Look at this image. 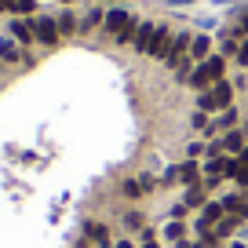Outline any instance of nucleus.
Returning <instances> with one entry per match:
<instances>
[{"instance_id":"nucleus-1","label":"nucleus","mask_w":248,"mask_h":248,"mask_svg":"<svg viewBox=\"0 0 248 248\" xmlns=\"http://www.w3.org/2000/svg\"><path fill=\"white\" fill-rule=\"evenodd\" d=\"M135 26H139V18H135L132 11H124V8H113V11H106V18H102V30H106L109 37H121V33L135 30Z\"/></svg>"},{"instance_id":"nucleus-2","label":"nucleus","mask_w":248,"mask_h":248,"mask_svg":"<svg viewBox=\"0 0 248 248\" xmlns=\"http://www.w3.org/2000/svg\"><path fill=\"white\" fill-rule=\"evenodd\" d=\"M30 26H33V37H37V44H44V47H55L59 44V22L55 18H47V15H33L30 18Z\"/></svg>"},{"instance_id":"nucleus-3","label":"nucleus","mask_w":248,"mask_h":248,"mask_svg":"<svg viewBox=\"0 0 248 248\" xmlns=\"http://www.w3.org/2000/svg\"><path fill=\"white\" fill-rule=\"evenodd\" d=\"M223 216H226L223 201H208V204L201 208V219L194 223V230H197V233H208V230H212V226H216V223H219Z\"/></svg>"},{"instance_id":"nucleus-4","label":"nucleus","mask_w":248,"mask_h":248,"mask_svg":"<svg viewBox=\"0 0 248 248\" xmlns=\"http://www.w3.org/2000/svg\"><path fill=\"white\" fill-rule=\"evenodd\" d=\"M8 37H11V40H18L22 47L37 44V37H33V26H30V18H18V15H11V22H8Z\"/></svg>"},{"instance_id":"nucleus-5","label":"nucleus","mask_w":248,"mask_h":248,"mask_svg":"<svg viewBox=\"0 0 248 248\" xmlns=\"http://www.w3.org/2000/svg\"><path fill=\"white\" fill-rule=\"evenodd\" d=\"M154 37H157V22H139V30H135V40H132V51L150 55V47H154Z\"/></svg>"},{"instance_id":"nucleus-6","label":"nucleus","mask_w":248,"mask_h":248,"mask_svg":"<svg viewBox=\"0 0 248 248\" xmlns=\"http://www.w3.org/2000/svg\"><path fill=\"white\" fill-rule=\"evenodd\" d=\"M171 40H175V33H171L168 26H157V37H154V47H150V59L164 62V59H168V51H171Z\"/></svg>"},{"instance_id":"nucleus-7","label":"nucleus","mask_w":248,"mask_h":248,"mask_svg":"<svg viewBox=\"0 0 248 248\" xmlns=\"http://www.w3.org/2000/svg\"><path fill=\"white\" fill-rule=\"evenodd\" d=\"M208 95H212V102H216V109L223 113V109H230V102H233V84L223 77V80H216V84L208 88Z\"/></svg>"},{"instance_id":"nucleus-8","label":"nucleus","mask_w":248,"mask_h":248,"mask_svg":"<svg viewBox=\"0 0 248 248\" xmlns=\"http://www.w3.org/2000/svg\"><path fill=\"white\" fill-rule=\"evenodd\" d=\"M0 59H4V62H22V59H26L22 44H18V40H11L8 33L0 37Z\"/></svg>"},{"instance_id":"nucleus-9","label":"nucleus","mask_w":248,"mask_h":248,"mask_svg":"<svg viewBox=\"0 0 248 248\" xmlns=\"http://www.w3.org/2000/svg\"><path fill=\"white\" fill-rule=\"evenodd\" d=\"M55 22H59V33H62V37H73V33H80V22H77V15H73L70 8L62 11V15L55 18Z\"/></svg>"},{"instance_id":"nucleus-10","label":"nucleus","mask_w":248,"mask_h":248,"mask_svg":"<svg viewBox=\"0 0 248 248\" xmlns=\"http://www.w3.org/2000/svg\"><path fill=\"white\" fill-rule=\"evenodd\" d=\"M201 66L208 70V77H212V80H223V77H226V59H223V55H208Z\"/></svg>"},{"instance_id":"nucleus-11","label":"nucleus","mask_w":248,"mask_h":248,"mask_svg":"<svg viewBox=\"0 0 248 248\" xmlns=\"http://www.w3.org/2000/svg\"><path fill=\"white\" fill-rule=\"evenodd\" d=\"M212 84H216V80L208 77V70H204V66H194V73H190V88L201 95V92H208Z\"/></svg>"},{"instance_id":"nucleus-12","label":"nucleus","mask_w":248,"mask_h":248,"mask_svg":"<svg viewBox=\"0 0 248 248\" xmlns=\"http://www.w3.org/2000/svg\"><path fill=\"white\" fill-rule=\"evenodd\" d=\"M212 55V37H194V44H190V59H197V62H204Z\"/></svg>"},{"instance_id":"nucleus-13","label":"nucleus","mask_w":248,"mask_h":248,"mask_svg":"<svg viewBox=\"0 0 248 248\" xmlns=\"http://www.w3.org/2000/svg\"><path fill=\"white\" fill-rule=\"evenodd\" d=\"M233 124H237V109H223V113H219V121L216 124H208V135H216L219 132V128H233Z\"/></svg>"},{"instance_id":"nucleus-14","label":"nucleus","mask_w":248,"mask_h":248,"mask_svg":"<svg viewBox=\"0 0 248 248\" xmlns=\"http://www.w3.org/2000/svg\"><path fill=\"white\" fill-rule=\"evenodd\" d=\"M245 139H248L245 132H226V135H223V150H230V154H241V150H245Z\"/></svg>"},{"instance_id":"nucleus-15","label":"nucleus","mask_w":248,"mask_h":248,"mask_svg":"<svg viewBox=\"0 0 248 248\" xmlns=\"http://www.w3.org/2000/svg\"><path fill=\"white\" fill-rule=\"evenodd\" d=\"M102 18H106V11H102V8H92V11L84 15V18H80V33H92L95 26L102 22Z\"/></svg>"},{"instance_id":"nucleus-16","label":"nucleus","mask_w":248,"mask_h":248,"mask_svg":"<svg viewBox=\"0 0 248 248\" xmlns=\"http://www.w3.org/2000/svg\"><path fill=\"white\" fill-rule=\"evenodd\" d=\"M11 15H18V18H22V15H37V0H11Z\"/></svg>"},{"instance_id":"nucleus-17","label":"nucleus","mask_w":248,"mask_h":248,"mask_svg":"<svg viewBox=\"0 0 248 248\" xmlns=\"http://www.w3.org/2000/svg\"><path fill=\"white\" fill-rule=\"evenodd\" d=\"M183 204H186V208H201V204H208V201H204V186H190Z\"/></svg>"},{"instance_id":"nucleus-18","label":"nucleus","mask_w":248,"mask_h":248,"mask_svg":"<svg viewBox=\"0 0 248 248\" xmlns=\"http://www.w3.org/2000/svg\"><path fill=\"white\" fill-rule=\"evenodd\" d=\"M179 179H183L186 186H197V161H186L183 168H179Z\"/></svg>"},{"instance_id":"nucleus-19","label":"nucleus","mask_w":248,"mask_h":248,"mask_svg":"<svg viewBox=\"0 0 248 248\" xmlns=\"http://www.w3.org/2000/svg\"><path fill=\"white\" fill-rule=\"evenodd\" d=\"M84 230H88V237H92V241H99V245H109V233H106V226H102V223H88Z\"/></svg>"},{"instance_id":"nucleus-20","label":"nucleus","mask_w":248,"mask_h":248,"mask_svg":"<svg viewBox=\"0 0 248 248\" xmlns=\"http://www.w3.org/2000/svg\"><path fill=\"white\" fill-rule=\"evenodd\" d=\"M121 190H124V197H142V186L135 183V179H124Z\"/></svg>"},{"instance_id":"nucleus-21","label":"nucleus","mask_w":248,"mask_h":248,"mask_svg":"<svg viewBox=\"0 0 248 248\" xmlns=\"http://www.w3.org/2000/svg\"><path fill=\"white\" fill-rule=\"evenodd\" d=\"M233 30H237V37H248V11L237 15V26H233Z\"/></svg>"},{"instance_id":"nucleus-22","label":"nucleus","mask_w":248,"mask_h":248,"mask_svg":"<svg viewBox=\"0 0 248 248\" xmlns=\"http://www.w3.org/2000/svg\"><path fill=\"white\" fill-rule=\"evenodd\" d=\"M164 233H168L171 241H183V223H168V230H164Z\"/></svg>"},{"instance_id":"nucleus-23","label":"nucleus","mask_w":248,"mask_h":248,"mask_svg":"<svg viewBox=\"0 0 248 248\" xmlns=\"http://www.w3.org/2000/svg\"><path fill=\"white\" fill-rule=\"evenodd\" d=\"M237 62H241V66H248V37L241 40V47H237Z\"/></svg>"},{"instance_id":"nucleus-24","label":"nucleus","mask_w":248,"mask_h":248,"mask_svg":"<svg viewBox=\"0 0 248 248\" xmlns=\"http://www.w3.org/2000/svg\"><path fill=\"white\" fill-rule=\"evenodd\" d=\"M124 226H128V230H135V226H142V216H139V212H132V216L124 219Z\"/></svg>"},{"instance_id":"nucleus-25","label":"nucleus","mask_w":248,"mask_h":248,"mask_svg":"<svg viewBox=\"0 0 248 248\" xmlns=\"http://www.w3.org/2000/svg\"><path fill=\"white\" fill-rule=\"evenodd\" d=\"M0 11H11V4H8V0H0Z\"/></svg>"},{"instance_id":"nucleus-26","label":"nucleus","mask_w":248,"mask_h":248,"mask_svg":"<svg viewBox=\"0 0 248 248\" xmlns=\"http://www.w3.org/2000/svg\"><path fill=\"white\" fill-rule=\"evenodd\" d=\"M142 248H157V245H154V241H146V245H142Z\"/></svg>"},{"instance_id":"nucleus-27","label":"nucleus","mask_w":248,"mask_h":248,"mask_svg":"<svg viewBox=\"0 0 248 248\" xmlns=\"http://www.w3.org/2000/svg\"><path fill=\"white\" fill-rule=\"evenodd\" d=\"M59 4H66V8H70V4H73V0H59Z\"/></svg>"},{"instance_id":"nucleus-28","label":"nucleus","mask_w":248,"mask_h":248,"mask_svg":"<svg viewBox=\"0 0 248 248\" xmlns=\"http://www.w3.org/2000/svg\"><path fill=\"white\" fill-rule=\"evenodd\" d=\"M117 248H132V245H128V241H124V245H117Z\"/></svg>"},{"instance_id":"nucleus-29","label":"nucleus","mask_w":248,"mask_h":248,"mask_svg":"<svg viewBox=\"0 0 248 248\" xmlns=\"http://www.w3.org/2000/svg\"><path fill=\"white\" fill-rule=\"evenodd\" d=\"M8 4H11V0H8Z\"/></svg>"}]
</instances>
